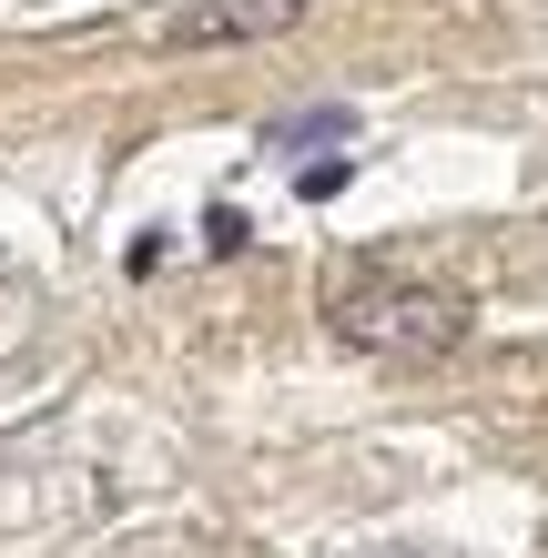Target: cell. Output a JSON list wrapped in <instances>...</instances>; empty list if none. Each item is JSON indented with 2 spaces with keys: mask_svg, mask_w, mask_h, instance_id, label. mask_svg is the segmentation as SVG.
<instances>
[{
  "mask_svg": "<svg viewBox=\"0 0 548 558\" xmlns=\"http://www.w3.org/2000/svg\"><path fill=\"white\" fill-rule=\"evenodd\" d=\"M336 336L366 345V355H397V366H427V355H458L467 336V305L447 284H336Z\"/></svg>",
  "mask_w": 548,
  "mask_h": 558,
  "instance_id": "1",
  "label": "cell"
},
{
  "mask_svg": "<svg viewBox=\"0 0 548 558\" xmlns=\"http://www.w3.org/2000/svg\"><path fill=\"white\" fill-rule=\"evenodd\" d=\"M305 0H183L163 21L173 51H204V41H275V31H295Z\"/></svg>",
  "mask_w": 548,
  "mask_h": 558,
  "instance_id": "2",
  "label": "cell"
},
{
  "mask_svg": "<svg viewBox=\"0 0 548 558\" xmlns=\"http://www.w3.org/2000/svg\"><path fill=\"white\" fill-rule=\"evenodd\" d=\"M265 143H275V153H295V143H356V102H315V112H284Z\"/></svg>",
  "mask_w": 548,
  "mask_h": 558,
  "instance_id": "3",
  "label": "cell"
},
{
  "mask_svg": "<svg viewBox=\"0 0 548 558\" xmlns=\"http://www.w3.org/2000/svg\"><path fill=\"white\" fill-rule=\"evenodd\" d=\"M345 183H356V162H305L295 193H305V204H326V193H345Z\"/></svg>",
  "mask_w": 548,
  "mask_h": 558,
  "instance_id": "4",
  "label": "cell"
},
{
  "mask_svg": "<svg viewBox=\"0 0 548 558\" xmlns=\"http://www.w3.org/2000/svg\"><path fill=\"white\" fill-rule=\"evenodd\" d=\"M204 244H214V254H244V244H254V223H244V214H234V204H223V214H214V223H204Z\"/></svg>",
  "mask_w": 548,
  "mask_h": 558,
  "instance_id": "5",
  "label": "cell"
}]
</instances>
